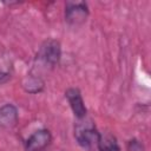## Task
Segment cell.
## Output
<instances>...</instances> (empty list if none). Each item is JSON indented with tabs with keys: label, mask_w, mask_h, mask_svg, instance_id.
Instances as JSON below:
<instances>
[{
	"label": "cell",
	"mask_w": 151,
	"mask_h": 151,
	"mask_svg": "<svg viewBox=\"0 0 151 151\" xmlns=\"http://www.w3.org/2000/svg\"><path fill=\"white\" fill-rule=\"evenodd\" d=\"M80 120L81 122L77 123L74 127V137L81 147L91 150L92 147L97 146L100 137V132H98L92 120H86L85 118Z\"/></svg>",
	"instance_id": "1"
},
{
	"label": "cell",
	"mask_w": 151,
	"mask_h": 151,
	"mask_svg": "<svg viewBox=\"0 0 151 151\" xmlns=\"http://www.w3.org/2000/svg\"><path fill=\"white\" fill-rule=\"evenodd\" d=\"M60 55H61L60 42L55 39H48L44 41L42 45L40 46L35 60L46 67H53L59 63Z\"/></svg>",
	"instance_id": "2"
},
{
	"label": "cell",
	"mask_w": 151,
	"mask_h": 151,
	"mask_svg": "<svg viewBox=\"0 0 151 151\" xmlns=\"http://www.w3.org/2000/svg\"><path fill=\"white\" fill-rule=\"evenodd\" d=\"M88 7L84 1H67L65 5V20L67 24L78 26L86 21Z\"/></svg>",
	"instance_id": "3"
},
{
	"label": "cell",
	"mask_w": 151,
	"mask_h": 151,
	"mask_svg": "<svg viewBox=\"0 0 151 151\" xmlns=\"http://www.w3.org/2000/svg\"><path fill=\"white\" fill-rule=\"evenodd\" d=\"M52 142V134L47 129L34 131L25 142L26 151H44Z\"/></svg>",
	"instance_id": "4"
},
{
	"label": "cell",
	"mask_w": 151,
	"mask_h": 151,
	"mask_svg": "<svg viewBox=\"0 0 151 151\" xmlns=\"http://www.w3.org/2000/svg\"><path fill=\"white\" fill-rule=\"evenodd\" d=\"M65 97L67 98L68 104H70L74 116L78 119L85 118L86 113H87V110H86V106L84 104V100H83L80 91L78 88H76V87H70V88L66 90Z\"/></svg>",
	"instance_id": "5"
},
{
	"label": "cell",
	"mask_w": 151,
	"mask_h": 151,
	"mask_svg": "<svg viewBox=\"0 0 151 151\" xmlns=\"http://www.w3.org/2000/svg\"><path fill=\"white\" fill-rule=\"evenodd\" d=\"M19 113L13 104H5L0 106V127L12 129L18 124Z\"/></svg>",
	"instance_id": "6"
},
{
	"label": "cell",
	"mask_w": 151,
	"mask_h": 151,
	"mask_svg": "<svg viewBox=\"0 0 151 151\" xmlns=\"http://www.w3.org/2000/svg\"><path fill=\"white\" fill-rule=\"evenodd\" d=\"M44 80L38 74H28L22 80V87L28 93H38L44 88Z\"/></svg>",
	"instance_id": "7"
},
{
	"label": "cell",
	"mask_w": 151,
	"mask_h": 151,
	"mask_svg": "<svg viewBox=\"0 0 151 151\" xmlns=\"http://www.w3.org/2000/svg\"><path fill=\"white\" fill-rule=\"evenodd\" d=\"M97 147L99 149V151H120L117 138L110 133H100Z\"/></svg>",
	"instance_id": "8"
},
{
	"label": "cell",
	"mask_w": 151,
	"mask_h": 151,
	"mask_svg": "<svg viewBox=\"0 0 151 151\" xmlns=\"http://www.w3.org/2000/svg\"><path fill=\"white\" fill-rule=\"evenodd\" d=\"M127 150L129 151H144L143 144L137 139H131L127 143Z\"/></svg>",
	"instance_id": "9"
}]
</instances>
